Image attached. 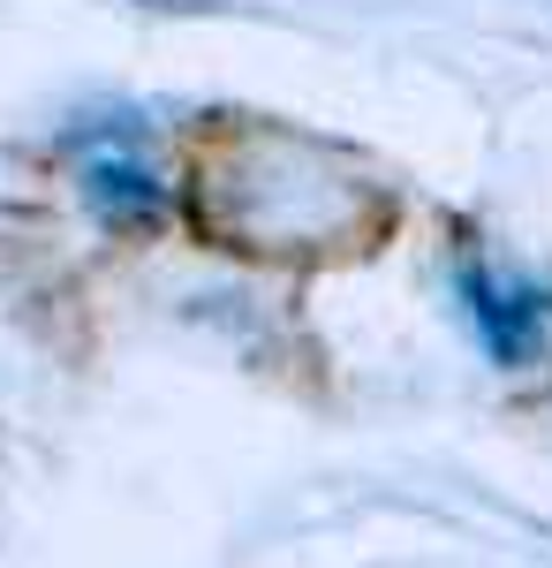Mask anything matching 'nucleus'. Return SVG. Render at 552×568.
I'll return each instance as SVG.
<instances>
[{"label":"nucleus","mask_w":552,"mask_h":568,"mask_svg":"<svg viewBox=\"0 0 552 568\" xmlns=\"http://www.w3.org/2000/svg\"><path fill=\"white\" fill-rule=\"evenodd\" d=\"M454 304H462L477 349L500 372H530L552 342V288L530 273H508L492 258H462L454 265Z\"/></svg>","instance_id":"nucleus-1"},{"label":"nucleus","mask_w":552,"mask_h":568,"mask_svg":"<svg viewBox=\"0 0 552 568\" xmlns=\"http://www.w3.org/2000/svg\"><path fill=\"white\" fill-rule=\"evenodd\" d=\"M69 144L84 152V205L99 213V227L144 235V227L167 220V175L136 152V144H144L136 122H129V130H76Z\"/></svg>","instance_id":"nucleus-2"}]
</instances>
